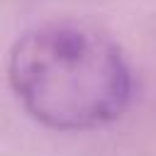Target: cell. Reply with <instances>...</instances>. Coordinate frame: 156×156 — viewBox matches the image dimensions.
Wrapping results in <instances>:
<instances>
[{
	"label": "cell",
	"mask_w": 156,
	"mask_h": 156,
	"mask_svg": "<svg viewBox=\"0 0 156 156\" xmlns=\"http://www.w3.org/2000/svg\"><path fill=\"white\" fill-rule=\"evenodd\" d=\"M7 80L27 115L56 132H90L117 122L134 95L119 44L83 20L27 29L10 49Z\"/></svg>",
	"instance_id": "6da1fadb"
}]
</instances>
